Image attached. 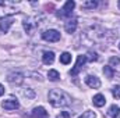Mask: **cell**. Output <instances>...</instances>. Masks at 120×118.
Wrapping results in <instances>:
<instances>
[{
	"mask_svg": "<svg viewBox=\"0 0 120 118\" xmlns=\"http://www.w3.org/2000/svg\"><path fill=\"white\" fill-rule=\"evenodd\" d=\"M49 101L53 107H67L71 104V97L61 89H52L49 92Z\"/></svg>",
	"mask_w": 120,
	"mask_h": 118,
	"instance_id": "obj_1",
	"label": "cell"
},
{
	"mask_svg": "<svg viewBox=\"0 0 120 118\" xmlns=\"http://www.w3.org/2000/svg\"><path fill=\"white\" fill-rule=\"evenodd\" d=\"M18 13L13 1H0V20L7 18L11 14Z\"/></svg>",
	"mask_w": 120,
	"mask_h": 118,
	"instance_id": "obj_2",
	"label": "cell"
},
{
	"mask_svg": "<svg viewBox=\"0 0 120 118\" xmlns=\"http://www.w3.org/2000/svg\"><path fill=\"white\" fill-rule=\"evenodd\" d=\"M74 7H75V1L68 0V1L63 6V8H61L59 13H57V15H59L60 18H64V17H71V13H73Z\"/></svg>",
	"mask_w": 120,
	"mask_h": 118,
	"instance_id": "obj_3",
	"label": "cell"
},
{
	"mask_svg": "<svg viewBox=\"0 0 120 118\" xmlns=\"http://www.w3.org/2000/svg\"><path fill=\"white\" fill-rule=\"evenodd\" d=\"M42 38L46 42H57L60 40V32L56 29H48L42 33Z\"/></svg>",
	"mask_w": 120,
	"mask_h": 118,
	"instance_id": "obj_4",
	"label": "cell"
},
{
	"mask_svg": "<svg viewBox=\"0 0 120 118\" xmlns=\"http://www.w3.org/2000/svg\"><path fill=\"white\" fill-rule=\"evenodd\" d=\"M85 62H87V56H78V57H77V62H75V65H74V68H71V71H70V75H73V76L78 75V72L84 68Z\"/></svg>",
	"mask_w": 120,
	"mask_h": 118,
	"instance_id": "obj_5",
	"label": "cell"
},
{
	"mask_svg": "<svg viewBox=\"0 0 120 118\" xmlns=\"http://www.w3.org/2000/svg\"><path fill=\"white\" fill-rule=\"evenodd\" d=\"M1 107H3L4 110L11 111V110H17V108L20 107V103H18V100H17L15 97H8L7 100H4V101L1 103Z\"/></svg>",
	"mask_w": 120,
	"mask_h": 118,
	"instance_id": "obj_6",
	"label": "cell"
},
{
	"mask_svg": "<svg viewBox=\"0 0 120 118\" xmlns=\"http://www.w3.org/2000/svg\"><path fill=\"white\" fill-rule=\"evenodd\" d=\"M85 83L92 89L101 88V81H99V78L95 76V75H87V76H85Z\"/></svg>",
	"mask_w": 120,
	"mask_h": 118,
	"instance_id": "obj_7",
	"label": "cell"
},
{
	"mask_svg": "<svg viewBox=\"0 0 120 118\" xmlns=\"http://www.w3.org/2000/svg\"><path fill=\"white\" fill-rule=\"evenodd\" d=\"M7 81H8L10 83L20 85V83L24 81V75H22L21 72H11V74H8V76H7Z\"/></svg>",
	"mask_w": 120,
	"mask_h": 118,
	"instance_id": "obj_8",
	"label": "cell"
},
{
	"mask_svg": "<svg viewBox=\"0 0 120 118\" xmlns=\"http://www.w3.org/2000/svg\"><path fill=\"white\" fill-rule=\"evenodd\" d=\"M13 18H10V17H7V18H3V20H0V31L3 32V33H7L8 29H10V27L13 25Z\"/></svg>",
	"mask_w": 120,
	"mask_h": 118,
	"instance_id": "obj_9",
	"label": "cell"
},
{
	"mask_svg": "<svg viewBox=\"0 0 120 118\" xmlns=\"http://www.w3.org/2000/svg\"><path fill=\"white\" fill-rule=\"evenodd\" d=\"M77 25H78V21H77L75 18H73V20H68V21L66 22L64 29H66L67 33H74L75 29H77Z\"/></svg>",
	"mask_w": 120,
	"mask_h": 118,
	"instance_id": "obj_10",
	"label": "cell"
},
{
	"mask_svg": "<svg viewBox=\"0 0 120 118\" xmlns=\"http://www.w3.org/2000/svg\"><path fill=\"white\" fill-rule=\"evenodd\" d=\"M32 117L34 118H48L49 114H48V111L43 107H35L32 110Z\"/></svg>",
	"mask_w": 120,
	"mask_h": 118,
	"instance_id": "obj_11",
	"label": "cell"
},
{
	"mask_svg": "<svg viewBox=\"0 0 120 118\" xmlns=\"http://www.w3.org/2000/svg\"><path fill=\"white\" fill-rule=\"evenodd\" d=\"M42 61H43V64H46V65L53 64V61H55V53H53V52H43V54H42Z\"/></svg>",
	"mask_w": 120,
	"mask_h": 118,
	"instance_id": "obj_12",
	"label": "cell"
},
{
	"mask_svg": "<svg viewBox=\"0 0 120 118\" xmlns=\"http://www.w3.org/2000/svg\"><path fill=\"white\" fill-rule=\"evenodd\" d=\"M92 103H94V106H96V107H102V106H105L106 99H105V96H103V94L98 93V94H95V96H94Z\"/></svg>",
	"mask_w": 120,
	"mask_h": 118,
	"instance_id": "obj_13",
	"label": "cell"
},
{
	"mask_svg": "<svg viewBox=\"0 0 120 118\" xmlns=\"http://www.w3.org/2000/svg\"><path fill=\"white\" fill-rule=\"evenodd\" d=\"M108 115L112 118H117L120 115V107L116 106V104H112L109 107V111H108Z\"/></svg>",
	"mask_w": 120,
	"mask_h": 118,
	"instance_id": "obj_14",
	"label": "cell"
},
{
	"mask_svg": "<svg viewBox=\"0 0 120 118\" xmlns=\"http://www.w3.org/2000/svg\"><path fill=\"white\" fill-rule=\"evenodd\" d=\"M35 27H36V25L32 24V18H25V20H24V28H25V31H27L28 33H30Z\"/></svg>",
	"mask_w": 120,
	"mask_h": 118,
	"instance_id": "obj_15",
	"label": "cell"
},
{
	"mask_svg": "<svg viewBox=\"0 0 120 118\" xmlns=\"http://www.w3.org/2000/svg\"><path fill=\"white\" fill-rule=\"evenodd\" d=\"M48 78H49L50 81H59L60 79V74L56 71V69H49V72H48Z\"/></svg>",
	"mask_w": 120,
	"mask_h": 118,
	"instance_id": "obj_16",
	"label": "cell"
},
{
	"mask_svg": "<svg viewBox=\"0 0 120 118\" xmlns=\"http://www.w3.org/2000/svg\"><path fill=\"white\" fill-rule=\"evenodd\" d=\"M103 74H105L109 79H112V78H113V75H115V69H113V67H110V65L103 67Z\"/></svg>",
	"mask_w": 120,
	"mask_h": 118,
	"instance_id": "obj_17",
	"label": "cell"
},
{
	"mask_svg": "<svg viewBox=\"0 0 120 118\" xmlns=\"http://www.w3.org/2000/svg\"><path fill=\"white\" fill-rule=\"evenodd\" d=\"M71 61V54L70 53H63V54H60V62L61 64H68Z\"/></svg>",
	"mask_w": 120,
	"mask_h": 118,
	"instance_id": "obj_18",
	"label": "cell"
},
{
	"mask_svg": "<svg viewBox=\"0 0 120 118\" xmlns=\"http://www.w3.org/2000/svg\"><path fill=\"white\" fill-rule=\"evenodd\" d=\"M82 8H95L98 6V1H94V0H90V1H84L82 4Z\"/></svg>",
	"mask_w": 120,
	"mask_h": 118,
	"instance_id": "obj_19",
	"label": "cell"
},
{
	"mask_svg": "<svg viewBox=\"0 0 120 118\" xmlns=\"http://www.w3.org/2000/svg\"><path fill=\"white\" fill-rule=\"evenodd\" d=\"M78 118H96V114H95L94 111H90V110H88V111H84Z\"/></svg>",
	"mask_w": 120,
	"mask_h": 118,
	"instance_id": "obj_20",
	"label": "cell"
},
{
	"mask_svg": "<svg viewBox=\"0 0 120 118\" xmlns=\"http://www.w3.org/2000/svg\"><path fill=\"white\" fill-rule=\"evenodd\" d=\"M112 94L115 99H120V86H113L112 88Z\"/></svg>",
	"mask_w": 120,
	"mask_h": 118,
	"instance_id": "obj_21",
	"label": "cell"
},
{
	"mask_svg": "<svg viewBox=\"0 0 120 118\" xmlns=\"http://www.w3.org/2000/svg\"><path fill=\"white\" fill-rule=\"evenodd\" d=\"M24 96L28 97V99H34L35 97V92L32 89H27V90H24Z\"/></svg>",
	"mask_w": 120,
	"mask_h": 118,
	"instance_id": "obj_22",
	"label": "cell"
},
{
	"mask_svg": "<svg viewBox=\"0 0 120 118\" xmlns=\"http://www.w3.org/2000/svg\"><path fill=\"white\" fill-rule=\"evenodd\" d=\"M88 56H90V57H87V60H90V61H96V60H98V56H96V53L88 52Z\"/></svg>",
	"mask_w": 120,
	"mask_h": 118,
	"instance_id": "obj_23",
	"label": "cell"
},
{
	"mask_svg": "<svg viewBox=\"0 0 120 118\" xmlns=\"http://www.w3.org/2000/svg\"><path fill=\"white\" fill-rule=\"evenodd\" d=\"M109 62H110V67H112V65H117V64L120 62V59L119 57H110Z\"/></svg>",
	"mask_w": 120,
	"mask_h": 118,
	"instance_id": "obj_24",
	"label": "cell"
},
{
	"mask_svg": "<svg viewBox=\"0 0 120 118\" xmlns=\"http://www.w3.org/2000/svg\"><path fill=\"white\" fill-rule=\"evenodd\" d=\"M3 94H4V86L0 83V96H3Z\"/></svg>",
	"mask_w": 120,
	"mask_h": 118,
	"instance_id": "obj_25",
	"label": "cell"
},
{
	"mask_svg": "<svg viewBox=\"0 0 120 118\" xmlns=\"http://www.w3.org/2000/svg\"><path fill=\"white\" fill-rule=\"evenodd\" d=\"M117 6H119V8H120V0H119V3H117Z\"/></svg>",
	"mask_w": 120,
	"mask_h": 118,
	"instance_id": "obj_26",
	"label": "cell"
},
{
	"mask_svg": "<svg viewBox=\"0 0 120 118\" xmlns=\"http://www.w3.org/2000/svg\"><path fill=\"white\" fill-rule=\"evenodd\" d=\"M119 49H120V43H119Z\"/></svg>",
	"mask_w": 120,
	"mask_h": 118,
	"instance_id": "obj_27",
	"label": "cell"
}]
</instances>
